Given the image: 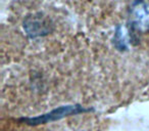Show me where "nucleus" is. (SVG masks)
<instances>
[{
	"label": "nucleus",
	"mask_w": 149,
	"mask_h": 131,
	"mask_svg": "<svg viewBox=\"0 0 149 131\" xmlns=\"http://www.w3.org/2000/svg\"><path fill=\"white\" fill-rule=\"evenodd\" d=\"M132 22L135 29L145 31L149 29V9L143 1H137L132 11Z\"/></svg>",
	"instance_id": "nucleus-2"
},
{
	"label": "nucleus",
	"mask_w": 149,
	"mask_h": 131,
	"mask_svg": "<svg viewBox=\"0 0 149 131\" xmlns=\"http://www.w3.org/2000/svg\"><path fill=\"white\" fill-rule=\"evenodd\" d=\"M90 112L89 109H85L84 106H79V104H72V106H62L55 110L51 111L48 114H44L42 116L34 117V118H22L19 119L21 122H24L28 125H40L44 123L51 122V121L59 120L64 117L72 116V115H78L81 113H87Z\"/></svg>",
	"instance_id": "nucleus-1"
}]
</instances>
